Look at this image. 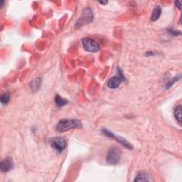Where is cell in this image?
Instances as JSON below:
<instances>
[{
	"mask_svg": "<svg viewBox=\"0 0 182 182\" xmlns=\"http://www.w3.org/2000/svg\"><path fill=\"white\" fill-rule=\"evenodd\" d=\"M93 10L89 7L84 9L82 10L81 16L80 18L76 21V24H75V27L76 29L80 28L85 24H88L93 21Z\"/></svg>",
	"mask_w": 182,
	"mask_h": 182,
	"instance_id": "obj_2",
	"label": "cell"
},
{
	"mask_svg": "<svg viewBox=\"0 0 182 182\" xmlns=\"http://www.w3.org/2000/svg\"><path fill=\"white\" fill-rule=\"evenodd\" d=\"M9 99H10V96H9V93L8 92H6V93H3L1 96V103L2 104H7V103L9 101Z\"/></svg>",
	"mask_w": 182,
	"mask_h": 182,
	"instance_id": "obj_13",
	"label": "cell"
},
{
	"mask_svg": "<svg viewBox=\"0 0 182 182\" xmlns=\"http://www.w3.org/2000/svg\"><path fill=\"white\" fill-rule=\"evenodd\" d=\"M82 43L85 51L88 52H97L100 50V46L93 39L91 38H84L82 39Z\"/></svg>",
	"mask_w": 182,
	"mask_h": 182,
	"instance_id": "obj_4",
	"label": "cell"
},
{
	"mask_svg": "<svg viewBox=\"0 0 182 182\" xmlns=\"http://www.w3.org/2000/svg\"><path fill=\"white\" fill-rule=\"evenodd\" d=\"M14 167V163L11 159L7 158L0 163V169L1 172H7L11 171Z\"/></svg>",
	"mask_w": 182,
	"mask_h": 182,
	"instance_id": "obj_8",
	"label": "cell"
},
{
	"mask_svg": "<svg viewBox=\"0 0 182 182\" xmlns=\"http://www.w3.org/2000/svg\"><path fill=\"white\" fill-rule=\"evenodd\" d=\"M174 117L178 122L181 123V106L179 105L177 106L174 110Z\"/></svg>",
	"mask_w": 182,
	"mask_h": 182,
	"instance_id": "obj_12",
	"label": "cell"
},
{
	"mask_svg": "<svg viewBox=\"0 0 182 182\" xmlns=\"http://www.w3.org/2000/svg\"><path fill=\"white\" fill-rule=\"evenodd\" d=\"M180 78H181V75H179V76H176L175 78H174L173 79H172V80H171V81L169 82V83L167 84V86H166V88H169L170 87H172V85H173V84L174 83V82H175L176 81H177V80H180Z\"/></svg>",
	"mask_w": 182,
	"mask_h": 182,
	"instance_id": "obj_15",
	"label": "cell"
},
{
	"mask_svg": "<svg viewBox=\"0 0 182 182\" xmlns=\"http://www.w3.org/2000/svg\"><path fill=\"white\" fill-rule=\"evenodd\" d=\"M32 82H33V85H32L31 86H32V87H33V90H34V91H36V90L39 89V87H40L41 79L36 78V79L33 80Z\"/></svg>",
	"mask_w": 182,
	"mask_h": 182,
	"instance_id": "obj_14",
	"label": "cell"
},
{
	"mask_svg": "<svg viewBox=\"0 0 182 182\" xmlns=\"http://www.w3.org/2000/svg\"><path fill=\"white\" fill-rule=\"evenodd\" d=\"M169 32L172 35H174V36H177V35L181 34V32H179V31H175V30H174V29L169 30Z\"/></svg>",
	"mask_w": 182,
	"mask_h": 182,
	"instance_id": "obj_16",
	"label": "cell"
},
{
	"mask_svg": "<svg viewBox=\"0 0 182 182\" xmlns=\"http://www.w3.org/2000/svg\"><path fill=\"white\" fill-rule=\"evenodd\" d=\"M107 162L108 164L115 165L119 163L120 159V154L117 148H112L108 151L106 157Z\"/></svg>",
	"mask_w": 182,
	"mask_h": 182,
	"instance_id": "obj_5",
	"label": "cell"
},
{
	"mask_svg": "<svg viewBox=\"0 0 182 182\" xmlns=\"http://www.w3.org/2000/svg\"><path fill=\"white\" fill-rule=\"evenodd\" d=\"M149 181V175L146 173H140L135 178L134 181Z\"/></svg>",
	"mask_w": 182,
	"mask_h": 182,
	"instance_id": "obj_11",
	"label": "cell"
},
{
	"mask_svg": "<svg viewBox=\"0 0 182 182\" xmlns=\"http://www.w3.org/2000/svg\"><path fill=\"white\" fill-rule=\"evenodd\" d=\"M102 132L104 133L106 135V136H108V137L112 138V139H115V140H117V141L119 142V143H120L122 145L124 146L125 148H127V149H132L133 147L132 145L128 141H127L125 139H124L122 137L120 136H118V135H116L115 134H114V133H112L111 131H110L109 129H103L102 130Z\"/></svg>",
	"mask_w": 182,
	"mask_h": 182,
	"instance_id": "obj_3",
	"label": "cell"
},
{
	"mask_svg": "<svg viewBox=\"0 0 182 182\" xmlns=\"http://www.w3.org/2000/svg\"><path fill=\"white\" fill-rule=\"evenodd\" d=\"M51 145L58 152L61 153L66 147V141L63 137H56L51 140Z\"/></svg>",
	"mask_w": 182,
	"mask_h": 182,
	"instance_id": "obj_6",
	"label": "cell"
},
{
	"mask_svg": "<svg viewBox=\"0 0 182 182\" xmlns=\"http://www.w3.org/2000/svg\"><path fill=\"white\" fill-rule=\"evenodd\" d=\"M161 14H162V8H161V7L157 6L153 9V12L152 13L151 15L152 21L155 22V21L158 20L159 18L160 17Z\"/></svg>",
	"mask_w": 182,
	"mask_h": 182,
	"instance_id": "obj_9",
	"label": "cell"
},
{
	"mask_svg": "<svg viewBox=\"0 0 182 182\" xmlns=\"http://www.w3.org/2000/svg\"><path fill=\"white\" fill-rule=\"evenodd\" d=\"M108 1H99V3L100 4H106L107 3H108Z\"/></svg>",
	"mask_w": 182,
	"mask_h": 182,
	"instance_id": "obj_18",
	"label": "cell"
},
{
	"mask_svg": "<svg viewBox=\"0 0 182 182\" xmlns=\"http://www.w3.org/2000/svg\"><path fill=\"white\" fill-rule=\"evenodd\" d=\"M175 4H176V6L178 7V8H179V9H181V1H176L175 2Z\"/></svg>",
	"mask_w": 182,
	"mask_h": 182,
	"instance_id": "obj_17",
	"label": "cell"
},
{
	"mask_svg": "<svg viewBox=\"0 0 182 182\" xmlns=\"http://www.w3.org/2000/svg\"><path fill=\"white\" fill-rule=\"evenodd\" d=\"M55 103L57 106L63 107L68 102L67 100H65V99L63 98V97L58 95L55 97Z\"/></svg>",
	"mask_w": 182,
	"mask_h": 182,
	"instance_id": "obj_10",
	"label": "cell"
},
{
	"mask_svg": "<svg viewBox=\"0 0 182 182\" xmlns=\"http://www.w3.org/2000/svg\"><path fill=\"white\" fill-rule=\"evenodd\" d=\"M119 71L120 73L119 76L112 77V78L108 80V84H107L108 88H111V89H115V88H117L119 87L123 80H125V77L123 76L122 71L120 68H119Z\"/></svg>",
	"mask_w": 182,
	"mask_h": 182,
	"instance_id": "obj_7",
	"label": "cell"
},
{
	"mask_svg": "<svg viewBox=\"0 0 182 182\" xmlns=\"http://www.w3.org/2000/svg\"><path fill=\"white\" fill-rule=\"evenodd\" d=\"M82 127L81 121L78 119H62L57 123L56 129L59 132H65L73 129H79Z\"/></svg>",
	"mask_w": 182,
	"mask_h": 182,
	"instance_id": "obj_1",
	"label": "cell"
}]
</instances>
